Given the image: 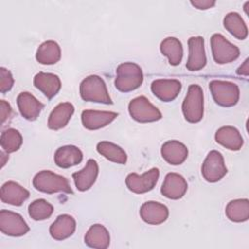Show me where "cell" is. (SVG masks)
I'll list each match as a JSON object with an SVG mask.
<instances>
[{"label":"cell","mask_w":249,"mask_h":249,"mask_svg":"<svg viewBox=\"0 0 249 249\" xmlns=\"http://www.w3.org/2000/svg\"><path fill=\"white\" fill-rule=\"evenodd\" d=\"M0 144L6 153H14L20 148L22 144V136L18 130L8 128L2 132Z\"/></svg>","instance_id":"32"},{"label":"cell","mask_w":249,"mask_h":249,"mask_svg":"<svg viewBox=\"0 0 249 249\" xmlns=\"http://www.w3.org/2000/svg\"><path fill=\"white\" fill-rule=\"evenodd\" d=\"M0 231L6 235L21 236L29 231V227L18 213L3 209L0 211Z\"/></svg>","instance_id":"10"},{"label":"cell","mask_w":249,"mask_h":249,"mask_svg":"<svg viewBox=\"0 0 249 249\" xmlns=\"http://www.w3.org/2000/svg\"><path fill=\"white\" fill-rule=\"evenodd\" d=\"M191 4L198 10H207L212 8L216 2L214 0H192Z\"/></svg>","instance_id":"35"},{"label":"cell","mask_w":249,"mask_h":249,"mask_svg":"<svg viewBox=\"0 0 249 249\" xmlns=\"http://www.w3.org/2000/svg\"><path fill=\"white\" fill-rule=\"evenodd\" d=\"M128 112L131 118L138 123L156 122L162 117L160 111L145 96L133 98L128 104Z\"/></svg>","instance_id":"6"},{"label":"cell","mask_w":249,"mask_h":249,"mask_svg":"<svg viewBox=\"0 0 249 249\" xmlns=\"http://www.w3.org/2000/svg\"><path fill=\"white\" fill-rule=\"evenodd\" d=\"M0 155H1V160H1V167H3V166L5 165V163H6V160H4V158H6V157H8V156L5 155L4 152H1Z\"/></svg>","instance_id":"37"},{"label":"cell","mask_w":249,"mask_h":249,"mask_svg":"<svg viewBox=\"0 0 249 249\" xmlns=\"http://www.w3.org/2000/svg\"><path fill=\"white\" fill-rule=\"evenodd\" d=\"M53 160L58 167L69 168L82 161L83 153L74 145H66L59 147L55 151Z\"/></svg>","instance_id":"24"},{"label":"cell","mask_w":249,"mask_h":249,"mask_svg":"<svg viewBox=\"0 0 249 249\" xmlns=\"http://www.w3.org/2000/svg\"><path fill=\"white\" fill-rule=\"evenodd\" d=\"M215 140L217 143L231 151H238L243 145V138L240 132L231 125L220 127L215 133Z\"/></svg>","instance_id":"20"},{"label":"cell","mask_w":249,"mask_h":249,"mask_svg":"<svg viewBox=\"0 0 249 249\" xmlns=\"http://www.w3.org/2000/svg\"><path fill=\"white\" fill-rule=\"evenodd\" d=\"M0 197L4 203L20 206L29 197V192L17 182L8 181L1 187Z\"/></svg>","instance_id":"17"},{"label":"cell","mask_w":249,"mask_h":249,"mask_svg":"<svg viewBox=\"0 0 249 249\" xmlns=\"http://www.w3.org/2000/svg\"><path fill=\"white\" fill-rule=\"evenodd\" d=\"M181 83L175 79H158L151 85L152 92L163 102L174 100L181 91Z\"/></svg>","instance_id":"12"},{"label":"cell","mask_w":249,"mask_h":249,"mask_svg":"<svg viewBox=\"0 0 249 249\" xmlns=\"http://www.w3.org/2000/svg\"><path fill=\"white\" fill-rule=\"evenodd\" d=\"M98 175V164L95 160L89 159L86 166L72 174L75 186L80 192L88 191L95 183Z\"/></svg>","instance_id":"16"},{"label":"cell","mask_w":249,"mask_h":249,"mask_svg":"<svg viewBox=\"0 0 249 249\" xmlns=\"http://www.w3.org/2000/svg\"><path fill=\"white\" fill-rule=\"evenodd\" d=\"M160 52L168 58L171 65L176 66L181 63L183 57V47L179 39L175 37H167L160 43Z\"/></svg>","instance_id":"27"},{"label":"cell","mask_w":249,"mask_h":249,"mask_svg":"<svg viewBox=\"0 0 249 249\" xmlns=\"http://www.w3.org/2000/svg\"><path fill=\"white\" fill-rule=\"evenodd\" d=\"M209 89L214 101L220 106L231 107L239 100V88L234 83L213 80L209 83Z\"/></svg>","instance_id":"5"},{"label":"cell","mask_w":249,"mask_h":249,"mask_svg":"<svg viewBox=\"0 0 249 249\" xmlns=\"http://www.w3.org/2000/svg\"><path fill=\"white\" fill-rule=\"evenodd\" d=\"M160 176V170L157 167H153L138 175L137 173H129L125 178V184L129 191L135 194H144L150 192L156 186Z\"/></svg>","instance_id":"9"},{"label":"cell","mask_w":249,"mask_h":249,"mask_svg":"<svg viewBox=\"0 0 249 249\" xmlns=\"http://www.w3.org/2000/svg\"><path fill=\"white\" fill-rule=\"evenodd\" d=\"M225 212L229 220L232 222H245L249 218V200L247 198L231 200L227 204Z\"/></svg>","instance_id":"28"},{"label":"cell","mask_w":249,"mask_h":249,"mask_svg":"<svg viewBox=\"0 0 249 249\" xmlns=\"http://www.w3.org/2000/svg\"><path fill=\"white\" fill-rule=\"evenodd\" d=\"M118 117V113L110 111L84 110L81 115L84 127L89 130H96L106 126Z\"/></svg>","instance_id":"15"},{"label":"cell","mask_w":249,"mask_h":249,"mask_svg":"<svg viewBox=\"0 0 249 249\" xmlns=\"http://www.w3.org/2000/svg\"><path fill=\"white\" fill-rule=\"evenodd\" d=\"M0 114H1V123L2 124L11 117L12 115V107L11 105L5 101L1 100L0 101Z\"/></svg>","instance_id":"34"},{"label":"cell","mask_w":249,"mask_h":249,"mask_svg":"<svg viewBox=\"0 0 249 249\" xmlns=\"http://www.w3.org/2000/svg\"><path fill=\"white\" fill-rule=\"evenodd\" d=\"M0 91L1 93H5L13 88L14 78L10 70L5 67L0 68Z\"/></svg>","instance_id":"33"},{"label":"cell","mask_w":249,"mask_h":249,"mask_svg":"<svg viewBox=\"0 0 249 249\" xmlns=\"http://www.w3.org/2000/svg\"><path fill=\"white\" fill-rule=\"evenodd\" d=\"M115 87L122 92H128L138 89L143 83L141 67L134 62L121 63L116 69Z\"/></svg>","instance_id":"1"},{"label":"cell","mask_w":249,"mask_h":249,"mask_svg":"<svg viewBox=\"0 0 249 249\" xmlns=\"http://www.w3.org/2000/svg\"><path fill=\"white\" fill-rule=\"evenodd\" d=\"M227 172L228 170L222 154L216 150L210 151L201 166V174L203 178L207 182L215 183L220 181Z\"/></svg>","instance_id":"8"},{"label":"cell","mask_w":249,"mask_h":249,"mask_svg":"<svg viewBox=\"0 0 249 249\" xmlns=\"http://www.w3.org/2000/svg\"><path fill=\"white\" fill-rule=\"evenodd\" d=\"M212 55L219 64H226L234 61L239 56V49L229 42L222 34L215 33L210 39Z\"/></svg>","instance_id":"7"},{"label":"cell","mask_w":249,"mask_h":249,"mask_svg":"<svg viewBox=\"0 0 249 249\" xmlns=\"http://www.w3.org/2000/svg\"><path fill=\"white\" fill-rule=\"evenodd\" d=\"M61 57V50L59 45L53 41L48 40L42 43L36 52V60L45 65L56 63Z\"/></svg>","instance_id":"26"},{"label":"cell","mask_w":249,"mask_h":249,"mask_svg":"<svg viewBox=\"0 0 249 249\" xmlns=\"http://www.w3.org/2000/svg\"><path fill=\"white\" fill-rule=\"evenodd\" d=\"M33 83L34 86L49 99L55 96L61 88L59 77L53 73L39 72L35 75Z\"/></svg>","instance_id":"21"},{"label":"cell","mask_w":249,"mask_h":249,"mask_svg":"<svg viewBox=\"0 0 249 249\" xmlns=\"http://www.w3.org/2000/svg\"><path fill=\"white\" fill-rule=\"evenodd\" d=\"M236 73L238 75H242V76H248L249 75V68H248V59H245L243 64L240 65L237 70Z\"/></svg>","instance_id":"36"},{"label":"cell","mask_w":249,"mask_h":249,"mask_svg":"<svg viewBox=\"0 0 249 249\" xmlns=\"http://www.w3.org/2000/svg\"><path fill=\"white\" fill-rule=\"evenodd\" d=\"M139 214L145 223L149 225H160L166 221L169 211L164 204L150 200L141 205Z\"/></svg>","instance_id":"14"},{"label":"cell","mask_w":249,"mask_h":249,"mask_svg":"<svg viewBox=\"0 0 249 249\" xmlns=\"http://www.w3.org/2000/svg\"><path fill=\"white\" fill-rule=\"evenodd\" d=\"M96 150L101 156H103L110 161L119 164H125L127 160L126 153L120 146L112 142L101 141L97 144Z\"/></svg>","instance_id":"30"},{"label":"cell","mask_w":249,"mask_h":249,"mask_svg":"<svg viewBox=\"0 0 249 249\" xmlns=\"http://www.w3.org/2000/svg\"><path fill=\"white\" fill-rule=\"evenodd\" d=\"M80 95L85 101L103 104L113 103L105 82L97 75L88 76L82 81L80 84Z\"/></svg>","instance_id":"2"},{"label":"cell","mask_w":249,"mask_h":249,"mask_svg":"<svg viewBox=\"0 0 249 249\" xmlns=\"http://www.w3.org/2000/svg\"><path fill=\"white\" fill-rule=\"evenodd\" d=\"M161 156L165 161L172 165L183 163L188 157V149L178 140H168L161 146Z\"/></svg>","instance_id":"19"},{"label":"cell","mask_w":249,"mask_h":249,"mask_svg":"<svg viewBox=\"0 0 249 249\" xmlns=\"http://www.w3.org/2000/svg\"><path fill=\"white\" fill-rule=\"evenodd\" d=\"M189 56L186 67L190 71H198L206 65L204 39L201 36L191 37L188 40Z\"/></svg>","instance_id":"11"},{"label":"cell","mask_w":249,"mask_h":249,"mask_svg":"<svg viewBox=\"0 0 249 249\" xmlns=\"http://www.w3.org/2000/svg\"><path fill=\"white\" fill-rule=\"evenodd\" d=\"M53 212V206L44 198L32 201L28 206V214L35 221H42L50 218Z\"/></svg>","instance_id":"31"},{"label":"cell","mask_w":249,"mask_h":249,"mask_svg":"<svg viewBox=\"0 0 249 249\" xmlns=\"http://www.w3.org/2000/svg\"><path fill=\"white\" fill-rule=\"evenodd\" d=\"M225 28L236 39L244 40L248 35L247 26L238 13L231 12L224 18Z\"/></svg>","instance_id":"29"},{"label":"cell","mask_w":249,"mask_h":249,"mask_svg":"<svg viewBox=\"0 0 249 249\" xmlns=\"http://www.w3.org/2000/svg\"><path fill=\"white\" fill-rule=\"evenodd\" d=\"M85 243L91 248L106 249L110 245L108 230L101 224H93L85 235Z\"/></svg>","instance_id":"25"},{"label":"cell","mask_w":249,"mask_h":249,"mask_svg":"<svg viewBox=\"0 0 249 249\" xmlns=\"http://www.w3.org/2000/svg\"><path fill=\"white\" fill-rule=\"evenodd\" d=\"M74 110L75 108L70 102L59 103L53 109L49 116L48 127L53 130H58L64 127L70 121Z\"/></svg>","instance_id":"22"},{"label":"cell","mask_w":249,"mask_h":249,"mask_svg":"<svg viewBox=\"0 0 249 249\" xmlns=\"http://www.w3.org/2000/svg\"><path fill=\"white\" fill-rule=\"evenodd\" d=\"M203 91L200 86L191 85L182 103V112L187 122L196 124L203 117Z\"/></svg>","instance_id":"4"},{"label":"cell","mask_w":249,"mask_h":249,"mask_svg":"<svg viewBox=\"0 0 249 249\" xmlns=\"http://www.w3.org/2000/svg\"><path fill=\"white\" fill-rule=\"evenodd\" d=\"M188 190V184L185 178L174 172L167 173L161 185V194L169 199H179L183 197Z\"/></svg>","instance_id":"13"},{"label":"cell","mask_w":249,"mask_h":249,"mask_svg":"<svg viewBox=\"0 0 249 249\" xmlns=\"http://www.w3.org/2000/svg\"><path fill=\"white\" fill-rule=\"evenodd\" d=\"M17 103L21 116L28 121L36 120L44 108V104L27 91L20 92L18 95Z\"/></svg>","instance_id":"18"},{"label":"cell","mask_w":249,"mask_h":249,"mask_svg":"<svg viewBox=\"0 0 249 249\" xmlns=\"http://www.w3.org/2000/svg\"><path fill=\"white\" fill-rule=\"evenodd\" d=\"M33 187L42 193L54 194L66 193L73 194L68 180L51 170H42L38 172L33 178Z\"/></svg>","instance_id":"3"},{"label":"cell","mask_w":249,"mask_h":249,"mask_svg":"<svg viewBox=\"0 0 249 249\" xmlns=\"http://www.w3.org/2000/svg\"><path fill=\"white\" fill-rule=\"evenodd\" d=\"M76 230L75 219L68 214L57 216L50 227V234L55 240H63L70 237Z\"/></svg>","instance_id":"23"}]
</instances>
